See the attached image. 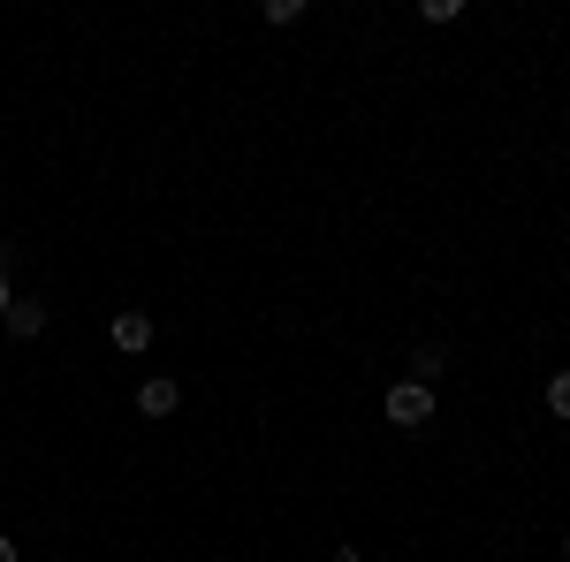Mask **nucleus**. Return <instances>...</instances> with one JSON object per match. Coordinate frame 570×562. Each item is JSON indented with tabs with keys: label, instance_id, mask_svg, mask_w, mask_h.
I'll return each instance as SVG.
<instances>
[{
	"label": "nucleus",
	"instance_id": "1a4fd4ad",
	"mask_svg": "<svg viewBox=\"0 0 570 562\" xmlns=\"http://www.w3.org/2000/svg\"><path fill=\"white\" fill-rule=\"evenodd\" d=\"M0 562H23V548H16V540H8V532H0Z\"/></svg>",
	"mask_w": 570,
	"mask_h": 562
},
{
	"label": "nucleus",
	"instance_id": "39448f33",
	"mask_svg": "<svg viewBox=\"0 0 570 562\" xmlns=\"http://www.w3.org/2000/svg\"><path fill=\"white\" fill-rule=\"evenodd\" d=\"M441 373H449V349H441V343H419V349H411V381H426V388H434Z\"/></svg>",
	"mask_w": 570,
	"mask_h": 562
},
{
	"label": "nucleus",
	"instance_id": "9d476101",
	"mask_svg": "<svg viewBox=\"0 0 570 562\" xmlns=\"http://www.w3.org/2000/svg\"><path fill=\"white\" fill-rule=\"evenodd\" d=\"M327 562H365V548H335V555H327Z\"/></svg>",
	"mask_w": 570,
	"mask_h": 562
},
{
	"label": "nucleus",
	"instance_id": "0eeeda50",
	"mask_svg": "<svg viewBox=\"0 0 570 562\" xmlns=\"http://www.w3.org/2000/svg\"><path fill=\"white\" fill-rule=\"evenodd\" d=\"M419 23H464V0H419Z\"/></svg>",
	"mask_w": 570,
	"mask_h": 562
},
{
	"label": "nucleus",
	"instance_id": "f257e3e1",
	"mask_svg": "<svg viewBox=\"0 0 570 562\" xmlns=\"http://www.w3.org/2000/svg\"><path fill=\"white\" fill-rule=\"evenodd\" d=\"M434 388H426V381H395L389 395H381V418H389V426H403V433H419V426H434Z\"/></svg>",
	"mask_w": 570,
	"mask_h": 562
},
{
	"label": "nucleus",
	"instance_id": "20e7f679",
	"mask_svg": "<svg viewBox=\"0 0 570 562\" xmlns=\"http://www.w3.org/2000/svg\"><path fill=\"white\" fill-rule=\"evenodd\" d=\"M176 411H183V381H168V373L137 381V418H176Z\"/></svg>",
	"mask_w": 570,
	"mask_h": 562
},
{
	"label": "nucleus",
	"instance_id": "6e6552de",
	"mask_svg": "<svg viewBox=\"0 0 570 562\" xmlns=\"http://www.w3.org/2000/svg\"><path fill=\"white\" fill-rule=\"evenodd\" d=\"M266 23H274V31H289V23H305V0H266Z\"/></svg>",
	"mask_w": 570,
	"mask_h": 562
},
{
	"label": "nucleus",
	"instance_id": "9b49d317",
	"mask_svg": "<svg viewBox=\"0 0 570 562\" xmlns=\"http://www.w3.org/2000/svg\"><path fill=\"white\" fill-rule=\"evenodd\" d=\"M8 304H16V289H8V274H0V319H8Z\"/></svg>",
	"mask_w": 570,
	"mask_h": 562
},
{
	"label": "nucleus",
	"instance_id": "7ed1b4c3",
	"mask_svg": "<svg viewBox=\"0 0 570 562\" xmlns=\"http://www.w3.org/2000/svg\"><path fill=\"white\" fill-rule=\"evenodd\" d=\"M0 327H8V343H39L46 327H53V312H46V297H16Z\"/></svg>",
	"mask_w": 570,
	"mask_h": 562
},
{
	"label": "nucleus",
	"instance_id": "f8f14e48",
	"mask_svg": "<svg viewBox=\"0 0 570 562\" xmlns=\"http://www.w3.org/2000/svg\"><path fill=\"white\" fill-rule=\"evenodd\" d=\"M563 562H570V532H563Z\"/></svg>",
	"mask_w": 570,
	"mask_h": 562
},
{
	"label": "nucleus",
	"instance_id": "f03ea898",
	"mask_svg": "<svg viewBox=\"0 0 570 562\" xmlns=\"http://www.w3.org/2000/svg\"><path fill=\"white\" fill-rule=\"evenodd\" d=\"M153 335H160V327H153V312H145V304H122V312L107 319V343L122 349V357H145V349H153Z\"/></svg>",
	"mask_w": 570,
	"mask_h": 562
},
{
	"label": "nucleus",
	"instance_id": "423d86ee",
	"mask_svg": "<svg viewBox=\"0 0 570 562\" xmlns=\"http://www.w3.org/2000/svg\"><path fill=\"white\" fill-rule=\"evenodd\" d=\"M548 418H563V426H570V365L548 373Z\"/></svg>",
	"mask_w": 570,
	"mask_h": 562
}]
</instances>
